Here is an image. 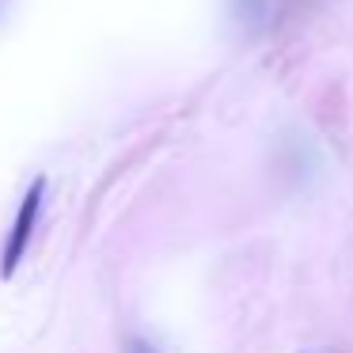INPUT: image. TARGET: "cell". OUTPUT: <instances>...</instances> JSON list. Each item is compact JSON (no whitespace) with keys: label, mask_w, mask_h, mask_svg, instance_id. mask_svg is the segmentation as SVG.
Segmentation results:
<instances>
[{"label":"cell","mask_w":353,"mask_h":353,"mask_svg":"<svg viewBox=\"0 0 353 353\" xmlns=\"http://www.w3.org/2000/svg\"><path fill=\"white\" fill-rule=\"evenodd\" d=\"M42 198H46V179H34L31 190L23 194L16 209V221H12V232L4 239V251H0V277H12L23 262V254L31 251V236L39 228V213H42Z\"/></svg>","instance_id":"obj_1"},{"label":"cell","mask_w":353,"mask_h":353,"mask_svg":"<svg viewBox=\"0 0 353 353\" xmlns=\"http://www.w3.org/2000/svg\"><path fill=\"white\" fill-rule=\"evenodd\" d=\"M125 353H152V345H145V342H137V338H133V342L125 345Z\"/></svg>","instance_id":"obj_2"}]
</instances>
